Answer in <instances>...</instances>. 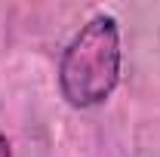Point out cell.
<instances>
[{
	"label": "cell",
	"mask_w": 160,
	"mask_h": 157,
	"mask_svg": "<svg viewBox=\"0 0 160 157\" xmlns=\"http://www.w3.org/2000/svg\"><path fill=\"white\" fill-rule=\"evenodd\" d=\"M0 157H12V145H9V139L0 133Z\"/></svg>",
	"instance_id": "2"
},
{
	"label": "cell",
	"mask_w": 160,
	"mask_h": 157,
	"mask_svg": "<svg viewBox=\"0 0 160 157\" xmlns=\"http://www.w3.org/2000/svg\"><path fill=\"white\" fill-rule=\"evenodd\" d=\"M120 83V25L111 13H99L65 46L59 62V89L74 108L108 102Z\"/></svg>",
	"instance_id": "1"
}]
</instances>
